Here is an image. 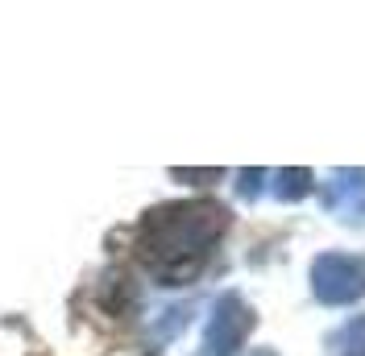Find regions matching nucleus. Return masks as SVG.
Returning a JSON list of instances; mask_svg holds the SVG:
<instances>
[{
	"mask_svg": "<svg viewBox=\"0 0 365 356\" xmlns=\"http://www.w3.org/2000/svg\"><path fill=\"white\" fill-rule=\"evenodd\" d=\"M228 216L216 203H170L141 224V253L166 286H182L220 241Z\"/></svg>",
	"mask_w": 365,
	"mask_h": 356,
	"instance_id": "f257e3e1",
	"label": "nucleus"
},
{
	"mask_svg": "<svg viewBox=\"0 0 365 356\" xmlns=\"http://www.w3.org/2000/svg\"><path fill=\"white\" fill-rule=\"evenodd\" d=\"M312 290L328 307L357 303L365 294V257H353V253H324V257H316Z\"/></svg>",
	"mask_w": 365,
	"mask_h": 356,
	"instance_id": "f03ea898",
	"label": "nucleus"
},
{
	"mask_svg": "<svg viewBox=\"0 0 365 356\" xmlns=\"http://www.w3.org/2000/svg\"><path fill=\"white\" fill-rule=\"evenodd\" d=\"M253 332V311L241 294H220L204 328V356H237Z\"/></svg>",
	"mask_w": 365,
	"mask_h": 356,
	"instance_id": "7ed1b4c3",
	"label": "nucleus"
},
{
	"mask_svg": "<svg viewBox=\"0 0 365 356\" xmlns=\"http://www.w3.org/2000/svg\"><path fill=\"white\" fill-rule=\"evenodd\" d=\"M270 191H274V199H282V203L303 199V195L312 191V170H274Z\"/></svg>",
	"mask_w": 365,
	"mask_h": 356,
	"instance_id": "39448f33",
	"label": "nucleus"
},
{
	"mask_svg": "<svg viewBox=\"0 0 365 356\" xmlns=\"http://www.w3.org/2000/svg\"><path fill=\"white\" fill-rule=\"evenodd\" d=\"M324 203L344 224H365V170H336Z\"/></svg>",
	"mask_w": 365,
	"mask_h": 356,
	"instance_id": "20e7f679",
	"label": "nucleus"
},
{
	"mask_svg": "<svg viewBox=\"0 0 365 356\" xmlns=\"http://www.w3.org/2000/svg\"><path fill=\"white\" fill-rule=\"evenodd\" d=\"M336 356H365V315H357L353 323H344L336 335Z\"/></svg>",
	"mask_w": 365,
	"mask_h": 356,
	"instance_id": "423d86ee",
	"label": "nucleus"
},
{
	"mask_svg": "<svg viewBox=\"0 0 365 356\" xmlns=\"http://www.w3.org/2000/svg\"><path fill=\"white\" fill-rule=\"evenodd\" d=\"M262 178H270V170H241V195H245V199H253V195H257Z\"/></svg>",
	"mask_w": 365,
	"mask_h": 356,
	"instance_id": "0eeeda50",
	"label": "nucleus"
}]
</instances>
